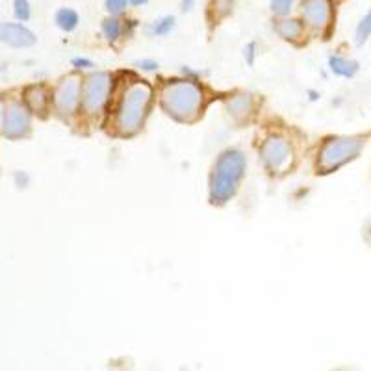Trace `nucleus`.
I'll return each mask as SVG.
<instances>
[{
    "label": "nucleus",
    "instance_id": "obj_1",
    "mask_svg": "<svg viewBox=\"0 0 371 371\" xmlns=\"http://www.w3.org/2000/svg\"><path fill=\"white\" fill-rule=\"evenodd\" d=\"M152 85L145 80H132L125 85L119 95V103L114 112V128L119 136L130 138L145 127L152 106Z\"/></svg>",
    "mask_w": 371,
    "mask_h": 371
},
{
    "label": "nucleus",
    "instance_id": "obj_2",
    "mask_svg": "<svg viewBox=\"0 0 371 371\" xmlns=\"http://www.w3.org/2000/svg\"><path fill=\"white\" fill-rule=\"evenodd\" d=\"M204 89L195 78H171L162 85V110L178 123H193L204 110Z\"/></svg>",
    "mask_w": 371,
    "mask_h": 371
},
{
    "label": "nucleus",
    "instance_id": "obj_3",
    "mask_svg": "<svg viewBox=\"0 0 371 371\" xmlns=\"http://www.w3.org/2000/svg\"><path fill=\"white\" fill-rule=\"evenodd\" d=\"M247 158L240 149H226L218 156L210 173L208 199L215 206L226 204L237 193L240 184L245 177Z\"/></svg>",
    "mask_w": 371,
    "mask_h": 371
},
{
    "label": "nucleus",
    "instance_id": "obj_4",
    "mask_svg": "<svg viewBox=\"0 0 371 371\" xmlns=\"http://www.w3.org/2000/svg\"><path fill=\"white\" fill-rule=\"evenodd\" d=\"M365 147L364 138L359 136H332L323 141L317 151V171L321 175L335 173L340 167L353 162L362 154Z\"/></svg>",
    "mask_w": 371,
    "mask_h": 371
},
{
    "label": "nucleus",
    "instance_id": "obj_5",
    "mask_svg": "<svg viewBox=\"0 0 371 371\" xmlns=\"http://www.w3.org/2000/svg\"><path fill=\"white\" fill-rule=\"evenodd\" d=\"M116 80L112 73L95 71L82 84V108L89 117L103 116L110 103Z\"/></svg>",
    "mask_w": 371,
    "mask_h": 371
},
{
    "label": "nucleus",
    "instance_id": "obj_6",
    "mask_svg": "<svg viewBox=\"0 0 371 371\" xmlns=\"http://www.w3.org/2000/svg\"><path fill=\"white\" fill-rule=\"evenodd\" d=\"M260 160L264 167L271 175H282L293 167L295 151L292 141L280 134H271L262 141Z\"/></svg>",
    "mask_w": 371,
    "mask_h": 371
},
{
    "label": "nucleus",
    "instance_id": "obj_7",
    "mask_svg": "<svg viewBox=\"0 0 371 371\" xmlns=\"http://www.w3.org/2000/svg\"><path fill=\"white\" fill-rule=\"evenodd\" d=\"M82 80L74 74H69L60 80L54 92V108L61 117H73L82 104Z\"/></svg>",
    "mask_w": 371,
    "mask_h": 371
},
{
    "label": "nucleus",
    "instance_id": "obj_8",
    "mask_svg": "<svg viewBox=\"0 0 371 371\" xmlns=\"http://www.w3.org/2000/svg\"><path fill=\"white\" fill-rule=\"evenodd\" d=\"M301 21L314 34H323L332 25V0H301Z\"/></svg>",
    "mask_w": 371,
    "mask_h": 371
},
{
    "label": "nucleus",
    "instance_id": "obj_9",
    "mask_svg": "<svg viewBox=\"0 0 371 371\" xmlns=\"http://www.w3.org/2000/svg\"><path fill=\"white\" fill-rule=\"evenodd\" d=\"M30 132V110L25 104L10 100L4 108L2 134L10 140H21Z\"/></svg>",
    "mask_w": 371,
    "mask_h": 371
},
{
    "label": "nucleus",
    "instance_id": "obj_10",
    "mask_svg": "<svg viewBox=\"0 0 371 371\" xmlns=\"http://www.w3.org/2000/svg\"><path fill=\"white\" fill-rule=\"evenodd\" d=\"M0 41L15 49H26L36 43V34L21 23H6L0 26Z\"/></svg>",
    "mask_w": 371,
    "mask_h": 371
},
{
    "label": "nucleus",
    "instance_id": "obj_11",
    "mask_svg": "<svg viewBox=\"0 0 371 371\" xmlns=\"http://www.w3.org/2000/svg\"><path fill=\"white\" fill-rule=\"evenodd\" d=\"M226 114L237 123L249 121L256 112V100L249 93H237L225 103Z\"/></svg>",
    "mask_w": 371,
    "mask_h": 371
},
{
    "label": "nucleus",
    "instance_id": "obj_12",
    "mask_svg": "<svg viewBox=\"0 0 371 371\" xmlns=\"http://www.w3.org/2000/svg\"><path fill=\"white\" fill-rule=\"evenodd\" d=\"M304 30L306 26L303 25L301 19H292V17H279L277 23H275V32L279 34V37H282L284 41L297 43L303 39Z\"/></svg>",
    "mask_w": 371,
    "mask_h": 371
},
{
    "label": "nucleus",
    "instance_id": "obj_13",
    "mask_svg": "<svg viewBox=\"0 0 371 371\" xmlns=\"http://www.w3.org/2000/svg\"><path fill=\"white\" fill-rule=\"evenodd\" d=\"M25 100L26 108H28L32 114L45 116L47 108H49V92H47V87L41 84L30 85V87H26L25 89Z\"/></svg>",
    "mask_w": 371,
    "mask_h": 371
},
{
    "label": "nucleus",
    "instance_id": "obj_14",
    "mask_svg": "<svg viewBox=\"0 0 371 371\" xmlns=\"http://www.w3.org/2000/svg\"><path fill=\"white\" fill-rule=\"evenodd\" d=\"M329 67L330 71L336 74V76H341V78H353L359 73V61L351 60V58H346V56L332 54L329 58Z\"/></svg>",
    "mask_w": 371,
    "mask_h": 371
},
{
    "label": "nucleus",
    "instance_id": "obj_15",
    "mask_svg": "<svg viewBox=\"0 0 371 371\" xmlns=\"http://www.w3.org/2000/svg\"><path fill=\"white\" fill-rule=\"evenodd\" d=\"M103 36L110 45H116L117 41H121V37L125 36V23L119 17H106L100 25Z\"/></svg>",
    "mask_w": 371,
    "mask_h": 371
},
{
    "label": "nucleus",
    "instance_id": "obj_16",
    "mask_svg": "<svg viewBox=\"0 0 371 371\" xmlns=\"http://www.w3.org/2000/svg\"><path fill=\"white\" fill-rule=\"evenodd\" d=\"M56 25L63 32H73L80 23V15L74 12L73 8H60L56 12Z\"/></svg>",
    "mask_w": 371,
    "mask_h": 371
},
{
    "label": "nucleus",
    "instance_id": "obj_17",
    "mask_svg": "<svg viewBox=\"0 0 371 371\" xmlns=\"http://www.w3.org/2000/svg\"><path fill=\"white\" fill-rule=\"evenodd\" d=\"M175 25H177V19L173 17V15H165V17L156 19L154 23L147 26V34L152 37H165L167 34L173 32Z\"/></svg>",
    "mask_w": 371,
    "mask_h": 371
},
{
    "label": "nucleus",
    "instance_id": "obj_18",
    "mask_svg": "<svg viewBox=\"0 0 371 371\" xmlns=\"http://www.w3.org/2000/svg\"><path fill=\"white\" fill-rule=\"evenodd\" d=\"M371 37V10L365 13L364 17L360 19L359 25H357V30H354V45L357 47H362L365 43L370 41Z\"/></svg>",
    "mask_w": 371,
    "mask_h": 371
},
{
    "label": "nucleus",
    "instance_id": "obj_19",
    "mask_svg": "<svg viewBox=\"0 0 371 371\" xmlns=\"http://www.w3.org/2000/svg\"><path fill=\"white\" fill-rule=\"evenodd\" d=\"M236 0H210V12L215 21H223L234 12Z\"/></svg>",
    "mask_w": 371,
    "mask_h": 371
},
{
    "label": "nucleus",
    "instance_id": "obj_20",
    "mask_svg": "<svg viewBox=\"0 0 371 371\" xmlns=\"http://www.w3.org/2000/svg\"><path fill=\"white\" fill-rule=\"evenodd\" d=\"M297 0H271V12L277 15V17H288V13L292 12L293 4H295Z\"/></svg>",
    "mask_w": 371,
    "mask_h": 371
},
{
    "label": "nucleus",
    "instance_id": "obj_21",
    "mask_svg": "<svg viewBox=\"0 0 371 371\" xmlns=\"http://www.w3.org/2000/svg\"><path fill=\"white\" fill-rule=\"evenodd\" d=\"M128 4H130L128 0H104L106 12L110 13L112 17H119L121 13H125Z\"/></svg>",
    "mask_w": 371,
    "mask_h": 371
},
{
    "label": "nucleus",
    "instance_id": "obj_22",
    "mask_svg": "<svg viewBox=\"0 0 371 371\" xmlns=\"http://www.w3.org/2000/svg\"><path fill=\"white\" fill-rule=\"evenodd\" d=\"M13 13L19 21H28L30 19V2L28 0H15L13 2Z\"/></svg>",
    "mask_w": 371,
    "mask_h": 371
},
{
    "label": "nucleus",
    "instance_id": "obj_23",
    "mask_svg": "<svg viewBox=\"0 0 371 371\" xmlns=\"http://www.w3.org/2000/svg\"><path fill=\"white\" fill-rule=\"evenodd\" d=\"M256 50H258V45L253 41L247 43V45L244 47V58H245V61L249 63V65H253V63H255Z\"/></svg>",
    "mask_w": 371,
    "mask_h": 371
},
{
    "label": "nucleus",
    "instance_id": "obj_24",
    "mask_svg": "<svg viewBox=\"0 0 371 371\" xmlns=\"http://www.w3.org/2000/svg\"><path fill=\"white\" fill-rule=\"evenodd\" d=\"M138 67H141L143 71H156L158 69V61L156 60H140L136 63Z\"/></svg>",
    "mask_w": 371,
    "mask_h": 371
},
{
    "label": "nucleus",
    "instance_id": "obj_25",
    "mask_svg": "<svg viewBox=\"0 0 371 371\" xmlns=\"http://www.w3.org/2000/svg\"><path fill=\"white\" fill-rule=\"evenodd\" d=\"M73 65L76 69H92L95 63L92 60H87V58H74Z\"/></svg>",
    "mask_w": 371,
    "mask_h": 371
},
{
    "label": "nucleus",
    "instance_id": "obj_26",
    "mask_svg": "<svg viewBox=\"0 0 371 371\" xmlns=\"http://www.w3.org/2000/svg\"><path fill=\"white\" fill-rule=\"evenodd\" d=\"M195 0H180V6H182V12H189L193 8Z\"/></svg>",
    "mask_w": 371,
    "mask_h": 371
},
{
    "label": "nucleus",
    "instance_id": "obj_27",
    "mask_svg": "<svg viewBox=\"0 0 371 371\" xmlns=\"http://www.w3.org/2000/svg\"><path fill=\"white\" fill-rule=\"evenodd\" d=\"M128 2H130V4H132V6H145L147 2H149V0H128Z\"/></svg>",
    "mask_w": 371,
    "mask_h": 371
},
{
    "label": "nucleus",
    "instance_id": "obj_28",
    "mask_svg": "<svg viewBox=\"0 0 371 371\" xmlns=\"http://www.w3.org/2000/svg\"><path fill=\"white\" fill-rule=\"evenodd\" d=\"M0 26H2V25H0Z\"/></svg>",
    "mask_w": 371,
    "mask_h": 371
}]
</instances>
